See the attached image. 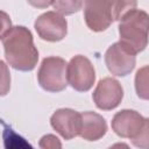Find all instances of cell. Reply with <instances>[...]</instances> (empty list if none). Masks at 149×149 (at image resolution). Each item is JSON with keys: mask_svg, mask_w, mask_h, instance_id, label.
I'll return each mask as SVG.
<instances>
[{"mask_svg": "<svg viewBox=\"0 0 149 149\" xmlns=\"http://www.w3.org/2000/svg\"><path fill=\"white\" fill-rule=\"evenodd\" d=\"M6 61L20 71L33 70L38 61V51L34 45L31 33L22 27H12L1 35Z\"/></svg>", "mask_w": 149, "mask_h": 149, "instance_id": "6da1fadb", "label": "cell"}, {"mask_svg": "<svg viewBox=\"0 0 149 149\" xmlns=\"http://www.w3.org/2000/svg\"><path fill=\"white\" fill-rule=\"evenodd\" d=\"M120 41L135 55L146 49L149 41V14L141 9L127 12L119 24Z\"/></svg>", "mask_w": 149, "mask_h": 149, "instance_id": "7a4b0ae2", "label": "cell"}, {"mask_svg": "<svg viewBox=\"0 0 149 149\" xmlns=\"http://www.w3.org/2000/svg\"><path fill=\"white\" fill-rule=\"evenodd\" d=\"M38 84L49 92L63 91L68 81V64L61 57H47L37 72Z\"/></svg>", "mask_w": 149, "mask_h": 149, "instance_id": "3957f363", "label": "cell"}, {"mask_svg": "<svg viewBox=\"0 0 149 149\" xmlns=\"http://www.w3.org/2000/svg\"><path fill=\"white\" fill-rule=\"evenodd\" d=\"M95 80V72L88 58L78 55L68 64V81L77 91H88Z\"/></svg>", "mask_w": 149, "mask_h": 149, "instance_id": "277c9868", "label": "cell"}, {"mask_svg": "<svg viewBox=\"0 0 149 149\" xmlns=\"http://www.w3.org/2000/svg\"><path fill=\"white\" fill-rule=\"evenodd\" d=\"M84 17L91 30L102 31L107 29L114 21L112 0H84Z\"/></svg>", "mask_w": 149, "mask_h": 149, "instance_id": "5b68a950", "label": "cell"}, {"mask_svg": "<svg viewBox=\"0 0 149 149\" xmlns=\"http://www.w3.org/2000/svg\"><path fill=\"white\" fill-rule=\"evenodd\" d=\"M135 54L121 42L112 44L105 54V63L109 72L115 76H127L135 68Z\"/></svg>", "mask_w": 149, "mask_h": 149, "instance_id": "8992f818", "label": "cell"}, {"mask_svg": "<svg viewBox=\"0 0 149 149\" xmlns=\"http://www.w3.org/2000/svg\"><path fill=\"white\" fill-rule=\"evenodd\" d=\"M35 29L42 40L57 42L65 37L68 23L64 16L58 12H47L35 21Z\"/></svg>", "mask_w": 149, "mask_h": 149, "instance_id": "52a82bcc", "label": "cell"}, {"mask_svg": "<svg viewBox=\"0 0 149 149\" xmlns=\"http://www.w3.org/2000/svg\"><path fill=\"white\" fill-rule=\"evenodd\" d=\"M50 122L52 128L65 140H71L81 133L83 116L73 109L62 108L56 111L52 114Z\"/></svg>", "mask_w": 149, "mask_h": 149, "instance_id": "ba28073f", "label": "cell"}, {"mask_svg": "<svg viewBox=\"0 0 149 149\" xmlns=\"http://www.w3.org/2000/svg\"><path fill=\"white\" fill-rule=\"evenodd\" d=\"M122 98L123 90L120 83L116 79L109 77L101 79L93 92V100L97 107L105 111L118 107Z\"/></svg>", "mask_w": 149, "mask_h": 149, "instance_id": "9c48e42d", "label": "cell"}, {"mask_svg": "<svg viewBox=\"0 0 149 149\" xmlns=\"http://www.w3.org/2000/svg\"><path fill=\"white\" fill-rule=\"evenodd\" d=\"M144 118L135 111L123 109L118 112L112 120V128L121 137L133 139L142 128Z\"/></svg>", "mask_w": 149, "mask_h": 149, "instance_id": "30bf717a", "label": "cell"}, {"mask_svg": "<svg viewBox=\"0 0 149 149\" xmlns=\"http://www.w3.org/2000/svg\"><path fill=\"white\" fill-rule=\"evenodd\" d=\"M83 128L80 136L87 141H95L102 137L107 132V125L105 119L94 112H84Z\"/></svg>", "mask_w": 149, "mask_h": 149, "instance_id": "8fae6325", "label": "cell"}, {"mask_svg": "<svg viewBox=\"0 0 149 149\" xmlns=\"http://www.w3.org/2000/svg\"><path fill=\"white\" fill-rule=\"evenodd\" d=\"M135 90L141 99L149 100V65L141 68L136 72Z\"/></svg>", "mask_w": 149, "mask_h": 149, "instance_id": "7c38bea8", "label": "cell"}, {"mask_svg": "<svg viewBox=\"0 0 149 149\" xmlns=\"http://www.w3.org/2000/svg\"><path fill=\"white\" fill-rule=\"evenodd\" d=\"M136 0H112V16L113 20H120L127 12L136 7Z\"/></svg>", "mask_w": 149, "mask_h": 149, "instance_id": "4fadbf2b", "label": "cell"}, {"mask_svg": "<svg viewBox=\"0 0 149 149\" xmlns=\"http://www.w3.org/2000/svg\"><path fill=\"white\" fill-rule=\"evenodd\" d=\"M52 6L62 15H70L81 8V0H55Z\"/></svg>", "mask_w": 149, "mask_h": 149, "instance_id": "5bb4252c", "label": "cell"}, {"mask_svg": "<svg viewBox=\"0 0 149 149\" xmlns=\"http://www.w3.org/2000/svg\"><path fill=\"white\" fill-rule=\"evenodd\" d=\"M130 140L133 144L137 148H143V149L149 148V119L144 120V123L141 130Z\"/></svg>", "mask_w": 149, "mask_h": 149, "instance_id": "9a60e30c", "label": "cell"}, {"mask_svg": "<svg viewBox=\"0 0 149 149\" xmlns=\"http://www.w3.org/2000/svg\"><path fill=\"white\" fill-rule=\"evenodd\" d=\"M40 147L41 148H59L61 143H59V141H58V139L56 136L47 135V136H43L41 139Z\"/></svg>", "mask_w": 149, "mask_h": 149, "instance_id": "2e32d148", "label": "cell"}, {"mask_svg": "<svg viewBox=\"0 0 149 149\" xmlns=\"http://www.w3.org/2000/svg\"><path fill=\"white\" fill-rule=\"evenodd\" d=\"M31 6L36 8H47L50 5H54L55 0H27Z\"/></svg>", "mask_w": 149, "mask_h": 149, "instance_id": "e0dca14e", "label": "cell"}]
</instances>
